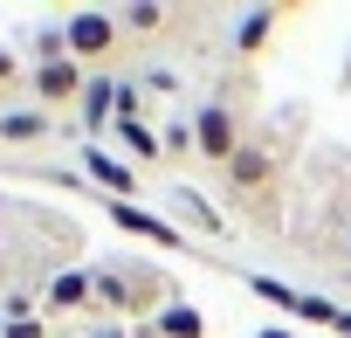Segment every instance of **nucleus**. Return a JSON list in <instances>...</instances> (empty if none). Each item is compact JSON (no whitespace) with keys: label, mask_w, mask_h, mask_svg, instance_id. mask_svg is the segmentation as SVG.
<instances>
[{"label":"nucleus","mask_w":351,"mask_h":338,"mask_svg":"<svg viewBox=\"0 0 351 338\" xmlns=\"http://www.w3.org/2000/svg\"><path fill=\"white\" fill-rule=\"evenodd\" d=\"M248 145V111H241V97L234 90H214L200 111H193V159H207L214 173Z\"/></svg>","instance_id":"1"},{"label":"nucleus","mask_w":351,"mask_h":338,"mask_svg":"<svg viewBox=\"0 0 351 338\" xmlns=\"http://www.w3.org/2000/svg\"><path fill=\"white\" fill-rule=\"evenodd\" d=\"M221 187H228V201L241 207V214H276V152L262 145V138H248L228 166H221Z\"/></svg>","instance_id":"2"},{"label":"nucleus","mask_w":351,"mask_h":338,"mask_svg":"<svg viewBox=\"0 0 351 338\" xmlns=\"http://www.w3.org/2000/svg\"><path fill=\"white\" fill-rule=\"evenodd\" d=\"M62 35H69V56H76L83 69H97V76H110V63H117L124 42H131L110 8H76V14L62 21Z\"/></svg>","instance_id":"3"},{"label":"nucleus","mask_w":351,"mask_h":338,"mask_svg":"<svg viewBox=\"0 0 351 338\" xmlns=\"http://www.w3.org/2000/svg\"><path fill=\"white\" fill-rule=\"evenodd\" d=\"M90 283H97V304H104V311H124V317H138L145 304H158V276H152V269L104 262V269H90Z\"/></svg>","instance_id":"4"},{"label":"nucleus","mask_w":351,"mask_h":338,"mask_svg":"<svg viewBox=\"0 0 351 338\" xmlns=\"http://www.w3.org/2000/svg\"><path fill=\"white\" fill-rule=\"evenodd\" d=\"M83 90H90V69H83L76 56H62V63H35V69H28V104H42V111L83 104Z\"/></svg>","instance_id":"5"},{"label":"nucleus","mask_w":351,"mask_h":338,"mask_svg":"<svg viewBox=\"0 0 351 338\" xmlns=\"http://www.w3.org/2000/svg\"><path fill=\"white\" fill-rule=\"evenodd\" d=\"M248 290L255 297H269L276 311H289V317H303V324H317V331H337V304H324V297H310V290H289V283H276V276H248Z\"/></svg>","instance_id":"6"},{"label":"nucleus","mask_w":351,"mask_h":338,"mask_svg":"<svg viewBox=\"0 0 351 338\" xmlns=\"http://www.w3.org/2000/svg\"><path fill=\"white\" fill-rule=\"evenodd\" d=\"M97 201H104V214H110L124 235H138V242H158V249H180V242H186L172 221H158V214H145V207H131V201H110V194H97Z\"/></svg>","instance_id":"7"},{"label":"nucleus","mask_w":351,"mask_h":338,"mask_svg":"<svg viewBox=\"0 0 351 338\" xmlns=\"http://www.w3.org/2000/svg\"><path fill=\"white\" fill-rule=\"evenodd\" d=\"M276 28H282V8H241V14L228 21V49H234V56H262V49L276 42Z\"/></svg>","instance_id":"8"},{"label":"nucleus","mask_w":351,"mask_h":338,"mask_svg":"<svg viewBox=\"0 0 351 338\" xmlns=\"http://www.w3.org/2000/svg\"><path fill=\"white\" fill-rule=\"evenodd\" d=\"M152 338H207V317H200V304H186V297H165V304L152 311Z\"/></svg>","instance_id":"9"},{"label":"nucleus","mask_w":351,"mask_h":338,"mask_svg":"<svg viewBox=\"0 0 351 338\" xmlns=\"http://www.w3.org/2000/svg\"><path fill=\"white\" fill-rule=\"evenodd\" d=\"M90 304H97L90 269H62V276L49 283V317H62V311H90Z\"/></svg>","instance_id":"10"},{"label":"nucleus","mask_w":351,"mask_h":338,"mask_svg":"<svg viewBox=\"0 0 351 338\" xmlns=\"http://www.w3.org/2000/svg\"><path fill=\"white\" fill-rule=\"evenodd\" d=\"M83 166L104 180V194H110V201H131V194H138V173H131V166H117L104 145H83Z\"/></svg>","instance_id":"11"},{"label":"nucleus","mask_w":351,"mask_h":338,"mask_svg":"<svg viewBox=\"0 0 351 338\" xmlns=\"http://www.w3.org/2000/svg\"><path fill=\"white\" fill-rule=\"evenodd\" d=\"M49 138V111L21 104V111H0V145H42Z\"/></svg>","instance_id":"12"},{"label":"nucleus","mask_w":351,"mask_h":338,"mask_svg":"<svg viewBox=\"0 0 351 338\" xmlns=\"http://www.w3.org/2000/svg\"><path fill=\"white\" fill-rule=\"evenodd\" d=\"M117 21H124V35H131V42H152V35L172 21V8H158V0H138V8H124Z\"/></svg>","instance_id":"13"},{"label":"nucleus","mask_w":351,"mask_h":338,"mask_svg":"<svg viewBox=\"0 0 351 338\" xmlns=\"http://www.w3.org/2000/svg\"><path fill=\"white\" fill-rule=\"evenodd\" d=\"M83 117H90V124H110V117H117V76H90V90H83Z\"/></svg>","instance_id":"14"},{"label":"nucleus","mask_w":351,"mask_h":338,"mask_svg":"<svg viewBox=\"0 0 351 338\" xmlns=\"http://www.w3.org/2000/svg\"><path fill=\"white\" fill-rule=\"evenodd\" d=\"M117 138L131 145V159H138V166H158V159H165V138H158L152 124H138V117H131V124H117Z\"/></svg>","instance_id":"15"},{"label":"nucleus","mask_w":351,"mask_h":338,"mask_svg":"<svg viewBox=\"0 0 351 338\" xmlns=\"http://www.w3.org/2000/svg\"><path fill=\"white\" fill-rule=\"evenodd\" d=\"M0 97H28V69L14 63V49H0Z\"/></svg>","instance_id":"16"},{"label":"nucleus","mask_w":351,"mask_h":338,"mask_svg":"<svg viewBox=\"0 0 351 338\" xmlns=\"http://www.w3.org/2000/svg\"><path fill=\"white\" fill-rule=\"evenodd\" d=\"M0 338H49V311H35V317H8V324H0Z\"/></svg>","instance_id":"17"},{"label":"nucleus","mask_w":351,"mask_h":338,"mask_svg":"<svg viewBox=\"0 0 351 338\" xmlns=\"http://www.w3.org/2000/svg\"><path fill=\"white\" fill-rule=\"evenodd\" d=\"M186 221H200V228H221V221H214V207H207L200 194H186Z\"/></svg>","instance_id":"18"},{"label":"nucleus","mask_w":351,"mask_h":338,"mask_svg":"<svg viewBox=\"0 0 351 338\" xmlns=\"http://www.w3.org/2000/svg\"><path fill=\"white\" fill-rule=\"evenodd\" d=\"M337 249H344V269H351V221H344V242H337Z\"/></svg>","instance_id":"19"},{"label":"nucleus","mask_w":351,"mask_h":338,"mask_svg":"<svg viewBox=\"0 0 351 338\" xmlns=\"http://www.w3.org/2000/svg\"><path fill=\"white\" fill-rule=\"evenodd\" d=\"M337 338H351V311H344V317H337Z\"/></svg>","instance_id":"20"},{"label":"nucleus","mask_w":351,"mask_h":338,"mask_svg":"<svg viewBox=\"0 0 351 338\" xmlns=\"http://www.w3.org/2000/svg\"><path fill=\"white\" fill-rule=\"evenodd\" d=\"M262 338H289V331H262Z\"/></svg>","instance_id":"21"},{"label":"nucleus","mask_w":351,"mask_h":338,"mask_svg":"<svg viewBox=\"0 0 351 338\" xmlns=\"http://www.w3.org/2000/svg\"><path fill=\"white\" fill-rule=\"evenodd\" d=\"M344 283H351V269H344Z\"/></svg>","instance_id":"22"}]
</instances>
